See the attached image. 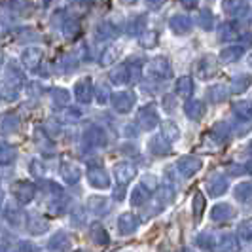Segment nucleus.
<instances>
[{
    "mask_svg": "<svg viewBox=\"0 0 252 252\" xmlns=\"http://www.w3.org/2000/svg\"><path fill=\"white\" fill-rule=\"evenodd\" d=\"M110 80H112V84H116V86L127 84V82H129V64L124 63V64H118L116 68H112Z\"/></svg>",
    "mask_w": 252,
    "mask_h": 252,
    "instance_id": "nucleus-27",
    "label": "nucleus"
},
{
    "mask_svg": "<svg viewBox=\"0 0 252 252\" xmlns=\"http://www.w3.org/2000/svg\"><path fill=\"white\" fill-rule=\"evenodd\" d=\"M197 25L201 27L203 31H211V29L215 27V15L211 13V10H201V12H199Z\"/></svg>",
    "mask_w": 252,
    "mask_h": 252,
    "instance_id": "nucleus-38",
    "label": "nucleus"
},
{
    "mask_svg": "<svg viewBox=\"0 0 252 252\" xmlns=\"http://www.w3.org/2000/svg\"><path fill=\"white\" fill-rule=\"evenodd\" d=\"M84 142L89 148H104L108 144V137L104 129H101L99 126H89L84 133Z\"/></svg>",
    "mask_w": 252,
    "mask_h": 252,
    "instance_id": "nucleus-3",
    "label": "nucleus"
},
{
    "mask_svg": "<svg viewBox=\"0 0 252 252\" xmlns=\"http://www.w3.org/2000/svg\"><path fill=\"white\" fill-rule=\"evenodd\" d=\"M247 171H249V169L243 167V165H229V169H227L229 175H245Z\"/></svg>",
    "mask_w": 252,
    "mask_h": 252,
    "instance_id": "nucleus-56",
    "label": "nucleus"
},
{
    "mask_svg": "<svg viewBox=\"0 0 252 252\" xmlns=\"http://www.w3.org/2000/svg\"><path fill=\"white\" fill-rule=\"evenodd\" d=\"M63 34L66 40H76V38L82 34V25L78 19H66L63 23Z\"/></svg>",
    "mask_w": 252,
    "mask_h": 252,
    "instance_id": "nucleus-29",
    "label": "nucleus"
},
{
    "mask_svg": "<svg viewBox=\"0 0 252 252\" xmlns=\"http://www.w3.org/2000/svg\"><path fill=\"white\" fill-rule=\"evenodd\" d=\"M175 199V193H173V189L171 188H163L161 191H159V195H158V203L159 205H169V203Z\"/></svg>",
    "mask_w": 252,
    "mask_h": 252,
    "instance_id": "nucleus-49",
    "label": "nucleus"
},
{
    "mask_svg": "<svg viewBox=\"0 0 252 252\" xmlns=\"http://www.w3.org/2000/svg\"><path fill=\"white\" fill-rule=\"evenodd\" d=\"M227 188H229L227 178L220 177V175H216V177H213L207 182V191H209L211 197H220V195H224L227 191Z\"/></svg>",
    "mask_w": 252,
    "mask_h": 252,
    "instance_id": "nucleus-14",
    "label": "nucleus"
},
{
    "mask_svg": "<svg viewBox=\"0 0 252 252\" xmlns=\"http://www.w3.org/2000/svg\"><path fill=\"white\" fill-rule=\"evenodd\" d=\"M50 249L51 251H70L72 243L66 231H57L53 237L50 239Z\"/></svg>",
    "mask_w": 252,
    "mask_h": 252,
    "instance_id": "nucleus-22",
    "label": "nucleus"
},
{
    "mask_svg": "<svg viewBox=\"0 0 252 252\" xmlns=\"http://www.w3.org/2000/svg\"><path fill=\"white\" fill-rule=\"evenodd\" d=\"M180 4H182L184 8H188V10H193V8H197L199 0H180Z\"/></svg>",
    "mask_w": 252,
    "mask_h": 252,
    "instance_id": "nucleus-58",
    "label": "nucleus"
},
{
    "mask_svg": "<svg viewBox=\"0 0 252 252\" xmlns=\"http://www.w3.org/2000/svg\"><path fill=\"white\" fill-rule=\"evenodd\" d=\"M88 182L97 189H106L110 186V178L108 173L102 169V167H89L88 169Z\"/></svg>",
    "mask_w": 252,
    "mask_h": 252,
    "instance_id": "nucleus-7",
    "label": "nucleus"
},
{
    "mask_svg": "<svg viewBox=\"0 0 252 252\" xmlns=\"http://www.w3.org/2000/svg\"><path fill=\"white\" fill-rule=\"evenodd\" d=\"M118 29L112 25V23H108V21H104L101 25L97 27V36L102 38V40H108V38H116L118 36Z\"/></svg>",
    "mask_w": 252,
    "mask_h": 252,
    "instance_id": "nucleus-36",
    "label": "nucleus"
},
{
    "mask_svg": "<svg viewBox=\"0 0 252 252\" xmlns=\"http://www.w3.org/2000/svg\"><path fill=\"white\" fill-rule=\"evenodd\" d=\"M197 245L201 247L203 251H213V249L216 247V245H215V237H213L211 233H207V231L197 235Z\"/></svg>",
    "mask_w": 252,
    "mask_h": 252,
    "instance_id": "nucleus-47",
    "label": "nucleus"
},
{
    "mask_svg": "<svg viewBox=\"0 0 252 252\" xmlns=\"http://www.w3.org/2000/svg\"><path fill=\"white\" fill-rule=\"evenodd\" d=\"M148 150L154 154V156H169L171 154V142L165 140L161 135H156L148 140Z\"/></svg>",
    "mask_w": 252,
    "mask_h": 252,
    "instance_id": "nucleus-18",
    "label": "nucleus"
},
{
    "mask_svg": "<svg viewBox=\"0 0 252 252\" xmlns=\"http://www.w3.org/2000/svg\"><path fill=\"white\" fill-rule=\"evenodd\" d=\"M146 72L150 78L154 80H167V78H171L173 74V70H171V63L165 59V57H156V59H152L148 66H146Z\"/></svg>",
    "mask_w": 252,
    "mask_h": 252,
    "instance_id": "nucleus-1",
    "label": "nucleus"
},
{
    "mask_svg": "<svg viewBox=\"0 0 252 252\" xmlns=\"http://www.w3.org/2000/svg\"><path fill=\"white\" fill-rule=\"evenodd\" d=\"M220 8L227 15H243L249 12V0H222Z\"/></svg>",
    "mask_w": 252,
    "mask_h": 252,
    "instance_id": "nucleus-12",
    "label": "nucleus"
},
{
    "mask_svg": "<svg viewBox=\"0 0 252 252\" xmlns=\"http://www.w3.org/2000/svg\"><path fill=\"white\" fill-rule=\"evenodd\" d=\"M201 167H203V161L199 159V158H195V156H182V158L177 161L178 173H180L184 178L193 177L195 173L201 171Z\"/></svg>",
    "mask_w": 252,
    "mask_h": 252,
    "instance_id": "nucleus-4",
    "label": "nucleus"
},
{
    "mask_svg": "<svg viewBox=\"0 0 252 252\" xmlns=\"http://www.w3.org/2000/svg\"><path fill=\"white\" fill-rule=\"evenodd\" d=\"M137 175V167L133 163H127V161H122L114 167V177L118 180V184H129Z\"/></svg>",
    "mask_w": 252,
    "mask_h": 252,
    "instance_id": "nucleus-10",
    "label": "nucleus"
},
{
    "mask_svg": "<svg viewBox=\"0 0 252 252\" xmlns=\"http://www.w3.org/2000/svg\"><path fill=\"white\" fill-rule=\"evenodd\" d=\"M15 197L21 203H29L34 197V186L31 182H19L15 186Z\"/></svg>",
    "mask_w": 252,
    "mask_h": 252,
    "instance_id": "nucleus-28",
    "label": "nucleus"
},
{
    "mask_svg": "<svg viewBox=\"0 0 252 252\" xmlns=\"http://www.w3.org/2000/svg\"><path fill=\"white\" fill-rule=\"evenodd\" d=\"M231 110H233V114L237 116V120H241V122H251L252 120V104L249 101L233 102Z\"/></svg>",
    "mask_w": 252,
    "mask_h": 252,
    "instance_id": "nucleus-25",
    "label": "nucleus"
},
{
    "mask_svg": "<svg viewBox=\"0 0 252 252\" xmlns=\"http://www.w3.org/2000/svg\"><path fill=\"white\" fill-rule=\"evenodd\" d=\"M207 97H209V101L218 104V102H224L227 99V89L224 86H213V88H209L207 91Z\"/></svg>",
    "mask_w": 252,
    "mask_h": 252,
    "instance_id": "nucleus-34",
    "label": "nucleus"
},
{
    "mask_svg": "<svg viewBox=\"0 0 252 252\" xmlns=\"http://www.w3.org/2000/svg\"><path fill=\"white\" fill-rule=\"evenodd\" d=\"M235 216V209L229 203H218L211 209V218L215 222H227Z\"/></svg>",
    "mask_w": 252,
    "mask_h": 252,
    "instance_id": "nucleus-15",
    "label": "nucleus"
},
{
    "mask_svg": "<svg viewBox=\"0 0 252 252\" xmlns=\"http://www.w3.org/2000/svg\"><path fill=\"white\" fill-rule=\"evenodd\" d=\"M142 27H146V17H144V15H137L135 19L129 21L127 32H129V34H139L140 31H142Z\"/></svg>",
    "mask_w": 252,
    "mask_h": 252,
    "instance_id": "nucleus-46",
    "label": "nucleus"
},
{
    "mask_svg": "<svg viewBox=\"0 0 252 252\" xmlns=\"http://www.w3.org/2000/svg\"><path fill=\"white\" fill-rule=\"evenodd\" d=\"M13 150H10L8 146H0V165H6V163H10L13 159Z\"/></svg>",
    "mask_w": 252,
    "mask_h": 252,
    "instance_id": "nucleus-51",
    "label": "nucleus"
},
{
    "mask_svg": "<svg viewBox=\"0 0 252 252\" xmlns=\"http://www.w3.org/2000/svg\"><path fill=\"white\" fill-rule=\"evenodd\" d=\"M209 135H211V139H215L218 144H226L227 140H229V137H231V126H229L227 122H216L215 126L211 127Z\"/></svg>",
    "mask_w": 252,
    "mask_h": 252,
    "instance_id": "nucleus-13",
    "label": "nucleus"
},
{
    "mask_svg": "<svg viewBox=\"0 0 252 252\" xmlns=\"http://www.w3.org/2000/svg\"><path fill=\"white\" fill-rule=\"evenodd\" d=\"M137 122L139 126L144 129V131H152L154 127L159 124V116L156 112V108L152 104H146L139 110V116H137Z\"/></svg>",
    "mask_w": 252,
    "mask_h": 252,
    "instance_id": "nucleus-6",
    "label": "nucleus"
},
{
    "mask_svg": "<svg viewBox=\"0 0 252 252\" xmlns=\"http://www.w3.org/2000/svg\"><path fill=\"white\" fill-rule=\"evenodd\" d=\"M51 97H53V102L57 104V106H66L68 102H70V93L63 88H57L51 91Z\"/></svg>",
    "mask_w": 252,
    "mask_h": 252,
    "instance_id": "nucleus-41",
    "label": "nucleus"
},
{
    "mask_svg": "<svg viewBox=\"0 0 252 252\" xmlns=\"http://www.w3.org/2000/svg\"><path fill=\"white\" fill-rule=\"evenodd\" d=\"M235 193V199L239 203H252V184L251 182H239L235 189H233Z\"/></svg>",
    "mask_w": 252,
    "mask_h": 252,
    "instance_id": "nucleus-30",
    "label": "nucleus"
},
{
    "mask_svg": "<svg viewBox=\"0 0 252 252\" xmlns=\"http://www.w3.org/2000/svg\"><path fill=\"white\" fill-rule=\"evenodd\" d=\"M82 118V112L78 108H66L63 112V120L64 122H78Z\"/></svg>",
    "mask_w": 252,
    "mask_h": 252,
    "instance_id": "nucleus-53",
    "label": "nucleus"
},
{
    "mask_svg": "<svg viewBox=\"0 0 252 252\" xmlns=\"http://www.w3.org/2000/svg\"><path fill=\"white\" fill-rule=\"evenodd\" d=\"M72 224H74V226H82V224H84V209H74Z\"/></svg>",
    "mask_w": 252,
    "mask_h": 252,
    "instance_id": "nucleus-54",
    "label": "nucleus"
},
{
    "mask_svg": "<svg viewBox=\"0 0 252 252\" xmlns=\"http://www.w3.org/2000/svg\"><path fill=\"white\" fill-rule=\"evenodd\" d=\"M191 211H193V220L199 222V220L203 218V213H205V195H203V191H199V189L193 191Z\"/></svg>",
    "mask_w": 252,
    "mask_h": 252,
    "instance_id": "nucleus-31",
    "label": "nucleus"
},
{
    "mask_svg": "<svg viewBox=\"0 0 252 252\" xmlns=\"http://www.w3.org/2000/svg\"><path fill=\"white\" fill-rule=\"evenodd\" d=\"M88 209H89V213H93V215H97V216H102L110 211V203H108L106 197H102V195H91L88 199Z\"/></svg>",
    "mask_w": 252,
    "mask_h": 252,
    "instance_id": "nucleus-17",
    "label": "nucleus"
},
{
    "mask_svg": "<svg viewBox=\"0 0 252 252\" xmlns=\"http://www.w3.org/2000/svg\"><path fill=\"white\" fill-rule=\"evenodd\" d=\"M95 97H97V102L99 104H108V101L112 99V95H110V88L106 86V84H99L97 88H95Z\"/></svg>",
    "mask_w": 252,
    "mask_h": 252,
    "instance_id": "nucleus-42",
    "label": "nucleus"
},
{
    "mask_svg": "<svg viewBox=\"0 0 252 252\" xmlns=\"http://www.w3.org/2000/svg\"><path fill=\"white\" fill-rule=\"evenodd\" d=\"M61 177L64 178L66 184H76V182L82 178V169L76 163L64 161V163L61 165Z\"/></svg>",
    "mask_w": 252,
    "mask_h": 252,
    "instance_id": "nucleus-20",
    "label": "nucleus"
},
{
    "mask_svg": "<svg viewBox=\"0 0 252 252\" xmlns=\"http://www.w3.org/2000/svg\"><path fill=\"white\" fill-rule=\"evenodd\" d=\"M237 237L247 243H252V220H245L241 222L237 227Z\"/></svg>",
    "mask_w": 252,
    "mask_h": 252,
    "instance_id": "nucleus-44",
    "label": "nucleus"
},
{
    "mask_svg": "<svg viewBox=\"0 0 252 252\" xmlns=\"http://www.w3.org/2000/svg\"><path fill=\"white\" fill-rule=\"evenodd\" d=\"M241 46L243 48H249V46H252V32H247V34H243V38H241Z\"/></svg>",
    "mask_w": 252,
    "mask_h": 252,
    "instance_id": "nucleus-59",
    "label": "nucleus"
},
{
    "mask_svg": "<svg viewBox=\"0 0 252 252\" xmlns=\"http://www.w3.org/2000/svg\"><path fill=\"white\" fill-rule=\"evenodd\" d=\"M163 2H165V0H146V4H148L150 8H159Z\"/></svg>",
    "mask_w": 252,
    "mask_h": 252,
    "instance_id": "nucleus-61",
    "label": "nucleus"
},
{
    "mask_svg": "<svg viewBox=\"0 0 252 252\" xmlns=\"http://www.w3.org/2000/svg\"><path fill=\"white\" fill-rule=\"evenodd\" d=\"M118 55H120V50L116 48V46H110V48H106V50L102 51L101 55V64L102 66H108V64H112L116 59H118Z\"/></svg>",
    "mask_w": 252,
    "mask_h": 252,
    "instance_id": "nucleus-45",
    "label": "nucleus"
},
{
    "mask_svg": "<svg viewBox=\"0 0 252 252\" xmlns=\"http://www.w3.org/2000/svg\"><path fill=\"white\" fill-rule=\"evenodd\" d=\"M89 237H91V241H93L95 245H99V247H106V245L110 243V237H108L106 229H104L102 224H99V222H93V224H91V227H89Z\"/></svg>",
    "mask_w": 252,
    "mask_h": 252,
    "instance_id": "nucleus-21",
    "label": "nucleus"
},
{
    "mask_svg": "<svg viewBox=\"0 0 252 252\" xmlns=\"http://www.w3.org/2000/svg\"><path fill=\"white\" fill-rule=\"evenodd\" d=\"M89 8H91V2L89 0H74L70 4V13L74 17H82V15H86L89 12Z\"/></svg>",
    "mask_w": 252,
    "mask_h": 252,
    "instance_id": "nucleus-39",
    "label": "nucleus"
},
{
    "mask_svg": "<svg viewBox=\"0 0 252 252\" xmlns=\"http://www.w3.org/2000/svg\"><path fill=\"white\" fill-rule=\"evenodd\" d=\"M48 227H50V224H48L46 220L38 218V216H32V218L29 220V231L34 233V235H40V233L48 231Z\"/></svg>",
    "mask_w": 252,
    "mask_h": 252,
    "instance_id": "nucleus-37",
    "label": "nucleus"
},
{
    "mask_svg": "<svg viewBox=\"0 0 252 252\" xmlns=\"http://www.w3.org/2000/svg\"><path fill=\"white\" fill-rule=\"evenodd\" d=\"M251 84H252L251 74H239L231 80V84H229V91H231L233 95H241V93H245L247 89L251 88Z\"/></svg>",
    "mask_w": 252,
    "mask_h": 252,
    "instance_id": "nucleus-23",
    "label": "nucleus"
},
{
    "mask_svg": "<svg viewBox=\"0 0 252 252\" xmlns=\"http://www.w3.org/2000/svg\"><path fill=\"white\" fill-rule=\"evenodd\" d=\"M216 70H218V66H216V61L213 55H203L199 57L195 64H193V72L195 76L199 78V80H209V78H213L216 74Z\"/></svg>",
    "mask_w": 252,
    "mask_h": 252,
    "instance_id": "nucleus-2",
    "label": "nucleus"
},
{
    "mask_svg": "<svg viewBox=\"0 0 252 252\" xmlns=\"http://www.w3.org/2000/svg\"><path fill=\"white\" fill-rule=\"evenodd\" d=\"M239 38V23L227 21L218 27V40L220 42H233Z\"/></svg>",
    "mask_w": 252,
    "mask_h": 252,
    "instance_id": "nucleus-16",
    "label": "nucleus"
},
{
    "mask_svg": "<svg viewBox=\"0 0 252 252\" xmlns=\"http://www.w3.org/2000/svg\"><path fill=\"white\" fill-rule=\"evenodd\" d=\"M148 189L144 188L142 184L140 186H137V188H133V191H131V207H142L144 203L148 201Z\"/></svg>",
    "mask_w": 252,
    "mask_h": 252,
    "instance_id": "nucleus-32",
    "label": "nucleus"
},
{
    "mask_svg": "<svg viewBox=\"0 0 252 252\" xmlns=\"http://www.w3.org/2000/svg\"><path fill=\"white\" fill-rule=\"evenodd\" d=\"M124 197H126V184H120V188L114 189V199L116 201H124Z\"/></svg>",
    "mask_w": 252,
    "mask_h": 252,
    "instance_id": "nucleus-57",
    "label": "nucleus"
},
{
    "mask_svg": "<svg viewBox=\"0 0 252 252\" xmlns=\"http://www.w3.org/2000/svg\"><path fill=\"white\" fill-rule=\"evenodd\" d=\"M74 97L78 102L88 104L93 99V82L89 78H82L74 84Z\"/></svg>",
    "mask_w": 252,
    "mask_h": 252,
    "instance_id": "nucleus-8",
    "label": "nucleus"
},
{
    "mask_svg": "<svg viewBox=\"0 0 252 252\" xmlns=\"http://www.w3.org/2000/svg\"><path fill=\"white\" fill-rule=\"evenodd\" d=\"M140 184L148 191H156L158 189V178L154 177V175H144V177L140 178Z\"/></svg>",
    "mask_w": 252,
    "mask_h": 252,
    "instance_id": "nucleus-50",
    "label": "nucleus"
},
{
    "mask_svg": "<svg viewBox=\"0 0 252 252\" xmlns=\"http://www.w3.org/2000/svg\"><path fill=\"white\" fill-rule=\"evenodd\" d=\"M122 154H129V156L133 154V156H135V154H137V146H133V144H124V146H122Z\"/></svg>",
    "mask_w": 252,
    "mask_h": 252,
    "instance_id": "nucleus-60",
    "label": "nucleus"
},
{
    "mask_svg": "<svg viewBox=\"0 0 252 252\" xmlns=\"http://www.w3.org/2000/svg\"><path fill=\"white\" fill-rule=\"evenodd\" d=\"M133 104H135V93L131 91H118L116 95H112V106L118 114L131 112Z\"/></svg>",
    "mask_w": 252,
    "mask_h": 252,
    "instance_id": "nucleus-5",
    "label": "nucleus"
},
{
    "mask_svg": "<svg viewBox=\"0 0 252 252\" xmlns=\"http://www.w3.org/2000/svg\"><path fill=\"white\" fill-rule=\"evenodd\" d=\"M78 68V61H76L74 55H66L63 59V70L64 72H72V70H76Z\"/></svg>",
    "mask_w": 252,
    "mask_h": 252,
    "instance_id": "nucleus-52",
    "label": "nucleus"
},
{
    "mask_svg": "<svg viewBox=\"0 0 252 252\" xmlns=\"http://www.w3.org/2000/svg\"><path fill=\"white\" fill-rule=\"evenodd\" d=\"M169 27H171V31H173L175 34L184 36V34H189V31H191V19H189L188 15L178 13V15H173V17L169 19Z\"/></svg>",
    "mask_w": 252,
    "mask_h": 252,
    "instance_id": "nucleus-11",
    "label": "nucleus"
},
{
    "mask_svg": "<svg viewBox=\"0 0 252 252\" xmlns=\"http://www.w3.org/2000/svg\"><path fill=\"white\" fill-rule=\"evenodd\" d=\"M163 108L167 112H173L175 110V97L173 95H165L163 97Z\"/></svg>",
    "mask_w": 252,
    "mask_h": 252,
    "instance_id": "nucleus-55",
    "label": "nucleus"
},
{
    "mask_svg": "<svg viewBox=\"0 0 252 252\" xmlns=\"http://www.w3.org/2000/svg\"><path fill=\"white\" fill-rule=\"evenodd\" d=\"M140 74H142V63L140 61H133L129 64V82H139Z\"/></svg>",
    "mask_w": 252,
    "mask_h": 252,
    "instance_id": "nucleus-48",
    "label": "nucleus"
},
{
    "mask_svg": "<svg viewBox=\"0 0 252 252\" xmlns=\"http://www.w3.org/2000/svg\"><path fill=\"white\" fill-rule=\"evenodd\" d=\"M184 112H186V116H188L189 120L199 122V120H203L205 112H207V106H205V102L203 101L193 99V101H188L186 104H184Z\"/></svg>",
    "mask_w": 252,
    "mask_h": 252,
    "instance_id": "nucleus-19",
    "label": "nucleus"
},
{
    "mask_svg": "<svg viewBox=\"0 0 252 252\" xmlns=\"http://www.w3.org/2000/svg\"><path fill=\"white\" fill-rule=\"evenodd\" d=\"M161 137L165 140H169V142H177L180 139V129L173 122H165L163 126H161Z\"/></svg>",
    "mask_w": 252,
    "mask_h": 252,
    "instance_id": "nucleus-33",
    "label": "nucleus"
},
{
    "mask_svg": "<svg viewBox=\"0 0 252 252\" xmlns=\"http://www.w3.org/2000/svg\"><path fill=\"white\" fill-rule=\"evenodd\" d=\"M40 61H42V50H38V48H29V50L23 53V63H25L29 68H34Z\"/></svg>",
    "mask_w": 252,
    "mask_h": 252,
    "instance_id": "nucleus-35",
    "label": "nucleus"
},
{
    "mask_svg": "<svg viewBox=\"0 0 252 252\" xmlns=\"http://www.w3.org/2000/svg\"><path fill=\"white\" fill-rule=\"evenodd\" d=\"M158 42H159V34L156 32V31H148V32H144V34H140V46L142 48H156L158 46Z\"/></svg>",
    "mask_w": 252,
    "mask_h": 252,
    "instance_id": "nucleus-40",
    "label": "nucleus"
},
{
    "mask_svg": "<svg viewBox=\"0 0 252 252\" xmlns=\"http://www.w3.org/2000/svg\"><path fill=\"white\" fill-rule=\"evenodd\" d=\"M175 89H177V95L182 97V99H188L189 95L193 93V80L189 76H180L175 84Z\"/></svg>",
    "mask_w": 252,
    "mask_h": 252,
    "instance_id": "nucleus-26",
    "label": "nucleus"
},
{
    "mask_svg": "<svg viewBox=\"0 0 252 252\" xmlns=\"http://www.w3.org/2000/svg\"><path fill=\"white\" fill-rule=\"evenodd\" d=\"M140 226V220L137 215H133V213H124V215L118 218V231L122 233V235H131V233H135Z\"/></svg>",
    "mask_w": 252,
    "mask_h": 252,
    "instance_id": "nucleus-9",
    "label": "nucleus"
},
{
    "mask_svg": "<svg viewBox=\"0 0 252 252\" xmlns=\"http://www.w3.org/2000/svg\"><path fill=\"white\" fill-rule=\"evenodd\" d=\"M249 150H251V154H252V142L249 144Z\"/></svg>",
    "mask_w": 252,
    "mask_h": 252,
    "instance_id": "nucleus-62",
    "label": "nucleus"
},
{
    "mask_svg": "<svg viewBox=\"0 0 252 252\" xmlns=\"http://www.w3.org/2000/svg\"><path fill=\"white\" fill-rule=\"evenodd\" d=\"M220 251H239V243L231 233H224L220 237Z\"/></svg>",
    "mask_w": 252,
    "mask_h": 252,
    "instance_id": "nucleus-43",
    "label": "nucleus"
},
{
    "mask_svg": "<svg viewBox=\"0 0 252 252\" xmlns=\"http://www.w3.org/2000/svg\"><path fill=\"white\" fill-rule=\"evenodd\" d=\"M245 55V48L243 46H229L220 51V61L222 63H235Z\"/></svg>",
    "mask_w": 252,
    "mask_h": 252,
    "instance_id": "nucleus-24",
    "label": "nucleus"
}]
</instances>
